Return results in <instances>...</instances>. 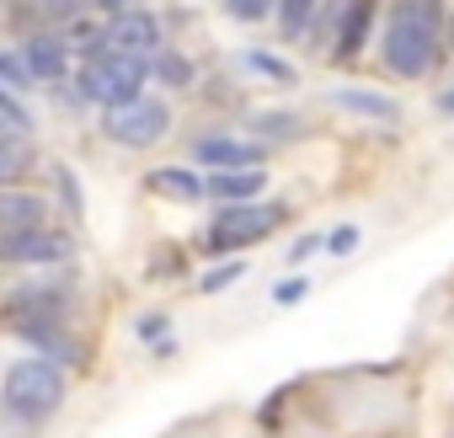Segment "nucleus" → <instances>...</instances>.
Wrapping results in <instances>:
<instances>
[{
  "label": "nucleus",
  "mask_w": 454,
  "mask_h": 438,
  "mask_svg": "<svg viewBox=\"0 0 454 438\" xmlns=\"http://www.w3.org/2000/svg\"><path fill=\"white\" fill-rule=\"evenodd\" d=\"M438 38H443V0H395L380 49L395 75L417 81L438 65V49H443Z\"/></svg>",
  "instance_id": "f257e3e1"
},
{
  "label": "nucleus",
  "mask_w": 454,
  "mask_h": 438,
  "mask_svg": "<svg viewBox=\"0 0 454 438\" xmlns=\"http://www.w3.org/2000/svg\"><path fill=\"white\" fill-rule=\"evenodd\" d=\"M65 395H70L65 364H54L43 353L38 358H17V364H6V374H0V406H6L17 422H27V427L49 422L65 406Z\"/></svg>",
  "instance_id": "f03ea898"
},
{
  "label": "nucleus",
  "mask_w": 454,
  "mask_h": 438,
  "mask_svg": "<svg viewBox=\"0 0 454 438\" xmlns=\"http://www.w3.org/2000/svg\"><path fill=\"white\" fill-rule=\"evenodd\" d=\"M145 81H150V54H129V49H113V43L91 49L75 70V91L97 107H118V102L139 97Z\"/></svg>",
  "instance_id": "7ed1b4c3"
},
{
  "label": "nucleus",
  "mask_w": 454,
  "mask_h": 438,
  "mask_svg": "<svg viewBox=\"0 0 454 438\" xmlns=\"http://www.w3.org/2000/svg\"><path fill=\"white\" fill-rule=\"evenodd\" d=\"M284 219H289V208H284V203H262V198H252V203H219V214L208 219L203 246H208V257L257 246V241H268V236L284 225Z\"/></svg>",
  "instance_id": "20e7f679"
},
{
  "label": "nucleus",
  "mask_w": 454,
  "mask_h": 438,
  "mask_svg": "<svg viewBox=\"0 0 454 438\" xmlns=\"http://www.w3.org/2000/svg\"><path fill=\"white\" fill-rule=\"evenodd\" d=\"M102 134L113 145H123V150H150V145H160L171 134V107L139 91V97H129L118 107H102Z\"/></svg>",
  "instance_id": "39448f33"
},
{
  "label": "nucleus",
  "mask_w": 454,
  "mask_h": 438,
  "mask_svg": "<svg viewBox=\"0 0 454 438\" xmlns=\"http://www.w3.org/2000/svg\"><path fill=\"white\" fill-rule=\"evenodd\" d=\"M70 252H75L70 236H59V231H49V225L6 231V236H0V262H38V268H49V262H65Z\"/></svg>",
  "instance_id": "423d86ee"
},
{
  "label": "nucleus",
  "mask_w": 454,
  "mask_h": 438,
  "mask_svg": "<svg viewBox=\"0 0 454 438\" xmlns=\"http://www.w3.org/2000/svg\"><path fill=\"white\" fill-rule=\"evenodd\" d=\"M198 166H214V171H257L268 160V145L257 139H236V134H208L198 139Z\"/></svg>",
  "instance_id": "0eeeda50"
},
{
  "label": "nucleus",
  "mask_w": 454,
  "mask_h": 438,
  "mask_svg": "<svg viewBox=\"0 0 454 438\" xmlns=\"http://www.w3.org/2000/svg\"><path fill=\"white\" fill-rule=\"evenodd\" d=\"M107 43L129 54H160V22L139 6H118V17L107 22Z\"/></svg>",
  "instance_id": "6e6552de"
},
{
  "label": "nucleus",
  "mask_w": 454,
  "mask_h": 438,
  "mask_svg": "<svg viewBox=\"0 0 454 438\" xmlns=\"http://www.w3.org/2000/svg\"><path fill=\"white\" fill-rule=\"evenodd\" d=\"M22 65H27V75H33V86L43 81H65V70H70V38H54V33H43V38H33L27 49H22Z\"/></svg>",
  "instance_id": "1a4fd4ad"
},
{
  "label": "nucleus",
  "mask_w": 454,
  "mask_h": 438,
  "mask_svg": "<svg viewBox=\"0 0 454 438\" xmlns=\"http://www.w3.org/2000/svg\"><path fill=\"white\" fill-rule=\"evenodd\" d=\"M262 187H268V166H257V171H214L203 182V192L214 203H252V198H262Z\"/></svg>",
  "instance_id": "9d476101"
},
{
  "label": "nucleus",
  "mask_w": 454,
  "mask_h": 438,
  "mask_svg": "<svg viewBox=\"0 0 454 438\" xmlns=\"http://www.w3.org/2000/svg\"><path fill=\"white\" fill-rule=\"evenodd\" d=\"M369 27H374V0H348V12L337 22V43H332V59H353L364 43H369Z\"/></svg>",
  "instance_id": "9b49d317"
},
{
  "label": "nucleus",
  "mask_w": 454,
  "mask_h": 438,
  "mask_svg": "<svg viewBox=\"0 0 454 438\" xmlns=\"http://www.w3.org/2000/svg\"><path fill=\"white\" fill-rule=\"evenodd\" d=\"M43 219H49V203L38 192H6L0 187V236L6 231H33Z\"/></svg>",
  "instance_id": "f8f14e48"
},
{
  "label": "nucleus",
  "mask_w": 454,
  "mask_h": 438,
  "mask_svg": "<svg viewBox=\"0 0 454 438\" xmlns=\"http://www.w3.org/2000/svg\"><path fill=\"white\" fill-rule=\"evenodd\" d=\"M150 192L192 203V198H203V176H198L192 166H155V171H150Z\"/></svg>",
  "instance_id": "ddd939ff"
},
{
  "label": "nucleus",
  "mask_w": 454,
  "mask_h": 438,
  "mask_svg": "<svg viewBox=\"0 0 454 438\" xmlns=\"http://www.w3.org/2000/svg\"><path fill=\"white\" fill-rule=\"evenodd\" d=\"M332 107L358 113V118H369V123H395V118H401V107H395L390 97H374V91H332Z\"/></svg>",
  "instance_id": "4468645a"
},
{
  "label": "nucleus",
  "mask_w": 454,
  "mask_h": 438,
  "mask_svg": "<svg viewBox=\"0 0 454 438\" xmlns=\"http://www.w3.org/2000/svg\"><path fill=\"white\" fill-rule=\"evenodd\" d=\"M27 166H33V145H27V134L12 129V123H0V187H6L12 176H22Z\"/></svg>",
  "instance_id": "2eb2a0df"
},
{
  "label": "nucleus",
  "mask_w": 454,
  "mask_h": 438,
  "mask_svg": "<svg viewBox=\"0 0 454 438\" xmlns=\"http://www.w3.org/2000/svg\"><path fill=\"white\" fill-rule=\"evenodd\" d=\"M310 22H316V0H278V27H284V38H305L310 33Z\"/></svg>",
  "instance_id": "dca6fc26"
},
{
  "label": "nucleus",
  "mask_w": 454,
  "mask_h": 438,
  "mask_svg": "<svg viewBox=\"0 0 454 438\" xmlns=\"http://www.w3.org/2000/svg\"><path fill=\"white\" fill-rule=\"evenodd\" d=\"M241 65H247L252 75H268L273 86H294V65H284L278 54H262V49H247V54H241Z\"/></svg>",
  "instance_id": "f3484780"
},
{
  "label": "nucleus",
  "mask_w": 454,
  "mask_h": 438,
  "mask_svg": "<svg viewBox=\"0 0 454 438\" xmlns=\"http://www.w3.org/2000/svg\"><path fill=\"white\" fill-rule=\"evenodd\" d=\"M150 75H160L166 86H192V59H182V54H150Z\"/></svg>",
  "instance_id": "a211bd4d"
},
{
  "label": "nucleus",
  "mask_w": 454,
  "mask_h": 438,
  "mask_svg": "<svg viewBox=\"0 0 454 438\" xmlns=\"http://www.w3.org/2000/svg\"><path fill=\"white\" fill-rule=\"evenodd\" d=\"M252 134L257 139H294L300 134V118H289V113H257L252 118Z\"/></svg>",
  "instance_id": "6ab92c4d"
},
{
  "label": "nucleus",
  "mask_w": 454,
  "mask_h": 438,
  "mask_svg": "<svg viewBox=\"0 0 454 438\" xmlns=\"http://www.w3.org/2000/svg\"><path fill=\"white\" fill-rule=\"evenodd\" d=\"M0 118H6V123H12V129H22V134H27V129H33V113H27V107H22V102H17V91H12V86H6V81H0Z\"/></svg>",
  "instance_id": "aec40b11"
},
{
  "label": "nucleus",
  "mask_w": 454,
  "mask_h": 438,
  "mask_svg": "<svg viewBox=\"0 0 454 438\" xmlns=\"http://www.w3.org/2000/svg\"><path fill=\"white\" fill-rule=\"evenodd\" d=\"M224 6H231V17H241V22H262L278 0H224Z\"/></svg>",
  "instance_id": "412c9836"
},
{
  "label": "nucleus",
  "mask_w": 454,
  "mask_h": 438,
  "mask_svg": "<svg viewBox=\"0 0 454 438\" xmlns=\"http://www.w3.org/2000/svg\"><path fill=\"white\" fill-rule=\"evenodd\" d=\"M0 81H6L12 91H22V86H33V75H27V65H22V59H12V54H0Z\"/></svg>",
  "instance_id": "4be33fe9"
},
{
  "label": "nucleus",
  "mask_w": 454,
  "mask_h": 438,
  "mask_svg": "<svg viewBox=\"0 0 454 438\" xmlns=\"http://www.w3.org/2000/svg\"><path fill=\"white\" fill-rule=\"evenodd\" d=\"M236 278H241V262H231V268H214V273H203V284H198V289H203V294H219V289H231Z\"/></svg>",
  "instance_id": "5701e85b"
},
{
  "label": "nucleus",
  "mask_w": 454,
  "mask_h": 438,
  "mask_svg": "<svg viewBox=\"0 0 454 438\" xmlns=\"http://www.w3.org/2000/svg\"><path fill=\"white\" fill-rule=\"evenodd\" d=\"M310 294V278H284L278 289H273V305H300Z\"/></svg>",
  "instance_id": "b1692460"
},
{
  "label": "nucleus",
  "mask_w": 454,
  "mask_h": 438,
  "mask_svg": "<svg viewBox=\"0 0 454 438\" xmlns=\"http://www.w3.org/2000/svg\"><path fill=\"white\" fill-rule=\"evenodd\" d=\"M321 246H332V257H348V252L358 246V231H353V225H342V231H332V236H321Z\"/></svg>",
  "instance_id": "393cba45"
},
{
  "label": "nucleus",
  "mask_w": 454,
  "mask_h": 438,
  "mask_svg": "<svg viewBox=\"0 0 454 438\" xmlns=\"http://www.w3.org/2000/svg\"><path fill=\"white\" fill-rule=\"evenodd\" d=\"M145 342H155L160 348V337H166V316H139V326H134Z\"/></svg>",
  "instance_id": "a878e982"
},
{
  "label": "nucleus",
  "mask_w": 454,
  "mask_h": 438,
  "mask_svg": "<svg viewBox=\"0 0 454 438\" xmlns=\"http://www.w3.org/2000/svg\"><path fill=\"white\" fill-rule=\"evenodd\" d=\"M316 246H321V236H305V241H294V252H289V262H305V257H310Z\"/></svg>",
  "instance_id": "bb28decb"
},
{
  "label": "nucleus",
  "mask_w": 454,
  "mask_h": 438,
  "mask_svg": "<svg viewBox=\"0 0 454 438\" xmlns=\"http://www.w3.org/2000/svg\"><path fill=\"white\" fill-rule=\"evenodd\" d=\"M438 113H449V118H454V86H449V91L438 97Z\"/></svg>",
  "instance_id": "cd10ccee"
}]
</instances>
